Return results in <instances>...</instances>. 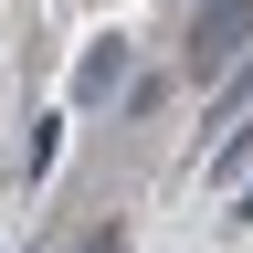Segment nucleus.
<instances>
[{
  "label": "nucleus",
  "mask_w": 253,
  "mask_h": 253,
  "mask_svg": "<svg viewBox=\"0 0 253 253\" xmlns=\"http://www.w3.org/2000/svg\"><path fill=\"white\" fill-rule=\"evenodd\" d=\"M243 32H253V0H201V21H190V74L221 84L232 53H243Z\"/></svg>",
  "instance_id": "f257e3e1"
},
{
  "label": "nucleus",
  "mask_w": 253,
  "mask_h": 253,
  "mask_svg": "<svg viewBox=\"0 0 253 253\" xmlns=\"http://www.w3.org/2000/svg\"><path fill=\"white\" fill-rule=\"evenodd\" d=\"M116 84H126V42L106 32V42H95V53L74 63V95H116Z\"/></svg>",
  "instance_id": "f03ea898"
},
{
  "label": "nucleus",
  "mask_w": 253,
  "mask_h": 253,
  "mask_svg": "<svg viewBox=\"0 0 253 253\" xmlns=\"http://www.w3.org/2000/svg\"><path fill=\"white\" fill-rule=\"evenodd\" d=\"M232 221H243V232H253V190H243V201H232Z\"/></svg>",
  "instance_id": "7ed1b4c3"
},
{
  "label": "nucleus",
  "mask_w": 253,
  "mask_h": 253,
  "mask_svg": "<svg viewBox=\"0 0 253 253\" xmlns=\"http://www.w3.org/2000/svg\"><path fill=\"white\" fill-rule=\"evenodd\" d=\"M84 253H126V243H116V232H95V243H84Z\"/></svg>",
  "instance_id": "20e7f679"
}]
</instances>
